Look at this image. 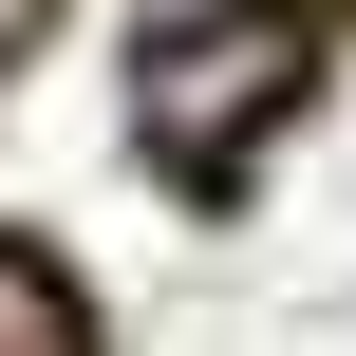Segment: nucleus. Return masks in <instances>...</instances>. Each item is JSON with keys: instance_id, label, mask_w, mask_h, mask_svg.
<instances>
[{"instance_id": "nucleus-1", "label": "nucleus", "mask_w": 356, "mask_h": 356, "mask_svg": "<svg viewBox=\"0 0 356 356\" xmlns=\"http://www.w3.org/2000/svg\"><path fill=\"white\" fill-rule=\"evenodd\" d=\"M300 94H319V19L300 0H188V19L131 38V150L150 169H244Z\"/></svg>"}, {"instance_id": "nucleus-3", "label": "nucleus", "mask_w": 356, "mask_h": 356, "mask_svg": "<svg viewBox=\"0 0 356 356\" xmlns=\"http://www.w3.org/2000/svg\"><path fill=\"white\" fill-rule=\"evenodd\" d=\"M19 38H38V0H0V56H19Z\"/></svg>"}, {"instance_id": "nucleus-2", "label": "nucleus", "mask_w": 356, "mask_h": 356, "mask_svg": "<svg viewBox=\"0 0 356 356\" xmlns=\"http://www.w3.org/2000/svg\"><path fill=\"white\" fill-rule=\"evenodd\" d=\"M0 356H94V319L56 300V263H38V244H0Z\"/></svg>"}]
</instances>
